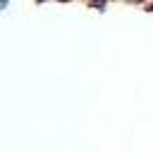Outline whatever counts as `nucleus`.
<instances>
[]
</instances>
